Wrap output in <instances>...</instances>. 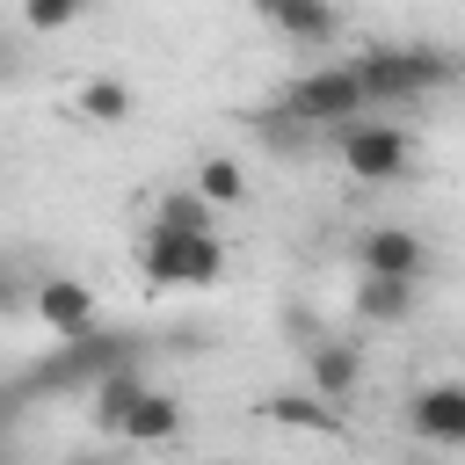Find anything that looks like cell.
<instances>
[{
	"label": "cell",
	"mask_w": 465,
	"mask_h": 465,
	"mask_svg": "<svg viewBox=\"0 0 465 465\" xmlns=\"http://www.w3.org/2000/svg\"><path fill=\"white\" fill-rule=\"evenodd\" d=\"M349 65H356V80H363L371 102H421V94L465 80V58L443 51V44H371Z\"/></svg>",
	"instance_id": "cell-1"
},
{
	"label": "cell",
	"mask_w": 465,
	"mask_h": 465,
	"mask_svg": "<svg viewBox=\"0 0 465 465\" xmlns=\"http://www.w3.org/2000/svg\"><path fill=\"white\" fill-rule=\"evenodd\" d=\"M400 465H436V458H400Z\"/></svg>",
	"instance_id": "cell-21"
},
{
	"label": "cell",
	"mask_w": 465,
	"mask_h": 465,
	"mask_svg": "<svg viewBox=\"0 0 465 465\" xmlns=\"http://www.w3.org/2000/svg\"><path fill=\"white\" fill-rule=\"evenodd\" d=\"M15 291H22V283H15V269H7V262H0V312H7V305H15Z\"/></svg>",
	"instance_id": "cell-18"
},
{
	"label": "cell",
	"mask_w": 465,
	"mask_h": 465,
	"mask_svg": "<svg viewBox=\"0 0 465 465\" xmlns=\"http://www.w3.org/2000/svg\"><path fill=\"white\" fill-rule=\"evenodd\" d=\"M356 262H363V276L421 283V276H429V240H421V232H407V225H371V232L356 240Z\"/></svg>",
	"instance_id": "cell-5"
},
{
	"label": "cell",
	"mask_w": 465,
	"mask_h": 465,
	"mask_svg": "<svg viewBox=\"0 0 465 465\" xmlns=\"http://www.w3.org/2000/svg\"><path fill=\"white\" fill-rule=\"evenodd\" d=\"M247 7H254V15H276V7H283V0H247Z\"/></svg>",
	"instance_id": "cell-20"
},
{
	"label": "cell",
	"mask_w": 465,
	"mask_h": 465,
	"mask_svg": "<svg viewBox=\"0 0 465 465\" xmlns=\"http://www.w3.org/2000/svg\"><path fill=\"white\" fill-rule=\"evenodd\" d=\"M65 465H124V458H94V450H80V458H65Z\"/></svg>",
	"instance_id": "cell-19"
},
{
	"label": "cell",
	"mask_w": 465,
	"mask_h": 465,
	"mask_svg": "<svg viewBox=\"0 0 465 465\" xmlns=\"http://www.w3.org/2000/svg\"><path fill=\"white\" fill-rule=\"evenodd\" d=\"M116 436H124V443H174V436H182V400L145 385V392H138V407L116 421Z\"/></svg>",
	"instance_id": "cell-9"
},
{
	"label": "cell",
	"mask_w": 465,
	"mask_h": 465,
	"mask_svg": "<svg viewBox=\"0 0 465 465\" xmlns=\"http://www.w3.org/2000/svg\"><path fill=\"white\" fill-rule=\"evenodd\" d=\"M196 196H211V203H240V196H247V174H240V160L211 153V160L196 167Z\"/></svg>",
	"instance_id": "cell-14"
},
{
	"label": "cell",
	"mask_w": 465,
	"mask_h": 465,
	"mask_svg": "<svg viewBox=\"0 0 465 465\" xmlns=\"http://www.w3.org/2000/svg\"><path fill=\"white\" fill-rule=\"evenodd\" d=\"M269 414H276V421H298V429H334V414H327L320 392H312V400H269Z\"/></svg>",
	"instance_id": "cell-17"
},
{
	"label": "cell",
	"mask_w": 465,
	"mask_h": 465,
	"mask_svg": "<svg viewBox=\"0 0 465 465\" xmlns=\"http://www.w3.org/2000/svg\"><path fill=\"white\" fill-rule=\"evenodd\" d=\"M341 167L356 182H400L414 167V138L400 124H378V116H356L341 124Z\"/></svg>",
	"instance_id": "cell-4"
},
{
	"label": "cell",
	"mask_w": 465,
	"mask_h": 465,
	"mask_svg": "<svg viewBox=\"0 0 465 465\" xmlns=\"http://www.w3.org/2000/svg\"><path fill=\"white\" fill-rule=\"evenodd\" d=\"M138 392H145V378H138L131 363L102 371V378H94V421H102V429H116V421H124V414L138 407Z\"/></svg>",
	"instance_id": "cell-12"
},
{
	"label": "cell",
	"mask_w": 465,
	"mask_h": 465,
	"mask_svg": "<svg viewBox=\"0 0 465 465\" xmlns=\"http://www.w3.org/2000/svg\"><path fill=\"white\" fill-rule=\"evenodd\" d=\"M138 269H145V283H160V291H189V283H218L225 247H218V232H145Z\"/></svg>",
	"instance_id": "cell-2"
},
{
	"label": "cell",
	"mask_w": 465,
	"mask_h": 465,
	"mask_svg": "<svg viewBox=\"0 0 465 465\" xmlns=\"http://www.w3.org/2000/svg\"><path fill=\"white\" fill-rule=\"evenodd\" d=\"M407 421H414V436L421 443H465V385H429V392H414V407H407Z\"/></svg>",
	"instance_id": "cell-7"
},
{
	"label": "cell",
	"mask_w": 465,
	"mask_h": 465,
	"mask_svg": "<svg viewBox=\"0 0 465 465\" xmlns=\"http://www.w3.org/2000/svg\"><path fill=\"white\" fill-rule=\"evenodd\" d=\"M414 291H421V283H400V276H363V283L349 291V305H356V320H371V327H400V320L414 312Z\"/></svg>",
	"instance_id": "cell-11"
},
{
	"label": "cell",
	"mask_w": 465,
	"mask_h": 465,
	"mask_svg": "<svg viewBox=\"0 0 465 465\" xmlns=\"http://www.w3.org/2000/svg\"><path fill=\"white\" fill-rule=\"evenodd\" d=\"M269 22H276L291 44H305V51H327V44L341 36V7H334V0H283Z\"/></svg>",
	"instance_id": "cell-10"
},
{
	"label": "cell",
	"mask_w": 465,
	"mask_h": 465,
	"mask_svg": "<svg viewBox=\"0 0 465 465\" xmlns=\"http://www.w3.org/2000/svg\"><path fill=\"white\" fill-rule=\"evenodd\" d=\"M87 7H94V0H22V22L51 36V29H73V22L87 15Z\"/></svg>",
	"instance_id": "cell-16"
},
{
	"label": "cell",
	"mask_w": 465,
	"mask_h": 465,
	"mask_svg": "<svg viewBox=\"0 0 465 465\" xmlns=\"http://www.w3.org/2000/svg\"><path fill=\"white\" fill-rule=\"evenodd\" d=\"M305 371H312V392H320L327 407H341V400L363 385V349H349V341H312V349H305Z\"/></svg>",
	"instance_id": "cell-8"
},
{
	"label": "cell",
	"mask_w": 465,
	"mask_h": 465,
	"mask_svg": "<svg viewBox=\"0 0 465 465\" xmlns=\"http://www.w3.org/2000/svg\"><path fill=\"white\" fill-rule=\"evenodd\" d=\"M283 109L291 116H305V124H356L363 109H371V94H363V80H356V65L341 58V65H312V73H298L291 87H283Z\"/></svg>",
	"instance_id": "cell-3"
},
{
	"label": "cell",
	"mask_w": 465,
	"mask_h": 465,
	"mask_svg": "<svg viewBox=\"0 0 465 465\" xmlns=\"http://www.w3.org/2000/svg\"><path fill=\"white\" fill-rule=\"evenodd\" d=\"M80 116L87 124H124L131 116V87L124 80H87L80 87Z\"/></svg>",
	"instance_id": "cell-13"
},
{
	"label": "cell",
	"mask_w": 465,
	"mask_h": 465,
	"mask_svg": "<svg viewBox=\"0 0 465 465\" xmlns=\"http://www.w3.org/2000/svg\"><path fill=\"white\" fill-rule=\"evenodd\" d=\"M29 305H36V320H44L58 341H73V334H94V291H87L80 276H44Z\"/></svg>",
	"instance_id": "cell-6"
},
{
	"label": "cell",
	"mask_w": 465,
	"mask_h": 465,
	"mask_svg": "<svg viewBox=\"0 0 465 465\" xmlns=\"http://www.w3.org/2000/svg\"><path fill=\"white\" fill-rule=\"evenodd\" d=\"M153 232H211V196H196V189L167 196L160 218H153Z\"/></svg>",
	"instance_id": "cell-15"
},
{
	"label": "cell",
	"mask_w": 465,
	"mask_h": 465,
	"mask_svg": "<svg viewBox=\"0 0 465 465\" xmlns=\"http://www.w3.org/2000/svg\"><path fill=\"white\" fill-rule=\"evenodd\" d=\"M458 450H465V443H458Z\"/></svg>",
	"instance_id": "cell-22"
}]
</instances>
